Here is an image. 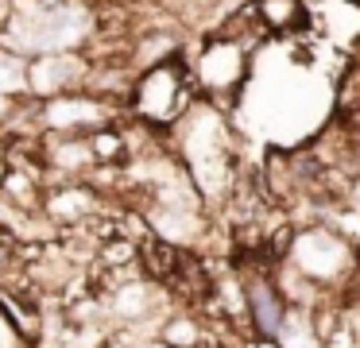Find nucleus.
<instances>
[{"label": "nucleus", "mask_w": 360, "mask_h": 348, "mask_svg": "<svg viewBox=\"0 0 360 348\" xmlns=\"http://www.w3.org/2000/svg\"><path fill=\"white\" fill-rule=\"evenodd\" d=\"M275 340H279L283 348H326L318 325H314V309H306V306H290L287 309Z\"/></svg>", "instance_id": "12"}, {"label": "nucleus", "mask_w": 360, "mask_h": 348, "mask_svg": "<svg viewBox=\"0 0 360 348\" xmlns=\"http://www.w3.org/2000/svg\"><path fill=\"white\" fill-rule=\"evenodd\" d=\"M194 101H198V89H194V77H190L186 54H179V58L159 62V66H148L136 74L132 93H128V112L159 131H171Z\"/></svg>", "instance_id": "2"}, {"label": "nucleus", "mask_w": 360, "mask_h": 348, "mask_svg": "<svg viewBox=\"0 0 360 348\" xmlns=\"http://www.w3.org/2000/svg\"><path fill=\"white\" fill-rule=\"evenodd\" d=\"M252 8L271 39H290L310 31V0H252Z\"/></svg>", "instance_id": "9"}, {"label": "nucleus", "mask_w": 360, "mask_h": 348, "mask_svg": "<svg viewBox=\"0 0 360 348\" xmlns=\"http://www.w3.org/2000/svg\"><path fill=\"white\" fill-rule=\"evenodd\" d=\"M128 348H171L167 340H159V337H151V340H143V344H128Z\"/></svg>", "instance_id": "17"}, {"label": "nucleus", "mask_w": 360, "mask_h": 348, "mask_svg": "<svg viewBox=\"0 0 360 348\" xmlns=\"http://www.w3.org/2000/svg\"><path fill=\"white\" fill-rule=\"evenodd\" d=\"M39 155L51 182H70V178H89L97 170V155L89 147V136L82 131H39Z\"/></svg>", "instance_id": "8"}, {"label": "nucleus", "mask_w": 360, "mask_h": 348, "mask_svg": "<svg viewBox=\"0 0 360 348\" xmlns=\"http://www.w3.org/2000/svg\"><path fill=\"white\" fill-rule=\"evenodd\" d=\"M240 348H283V344H279L275 337H248Z\"/></svg>", "instance_id": "15"}, {"label": "nucleus", "mask_w": 360, "mask_h": 348, "mask_svg": "<svg viewBox=\"0 0 360 348\" xmlns=\"http://www.w3.org/2000/svg\"><path fill=\"white\" fill-rule=\"evenodd\" d=\"M167 139L174 143V155L190 170L205 201H233L236 186H240V178H236L240 167H236V136L225 108L198 97L186 108V116L167 131Z\"/></svg>", "instance_id": "1"}, {"label": "nucleus", "mask_w": 360, "mask_h": 348, "mask_svg": "<svg viewBox=\"0 0 360 348\" xmlns=\"http://www.w3.org/2000/svg\"><path fill=\"white\" fill-rule=\"evenodd\" d=\"M0 348H35L32 340H27V333L16 325V317L8 314L4 298H0Z\"/></svg>", "instance_id": "14"}, {"label": "nucleus", "mask_w": 360, "mask_h": 348, "mask_svg": "<svg viewBox=\"0 0 360 348\" xmlns=\"http://www.w3.org/2000/svg\"><path fill=\"white\" fill-rule=\"evenodd\" d=\"M89 147L97 155V167H128L132 162V147H128V136L120 128V120L89 131Z\"/></svg>", "instance_id": "13"}, {"label": "nucleus", "mask_w": 360, "mask_h": 348, "mask_svg": "<svg viewBox=\"0 0 360 348\" xmlns=\"http://www.w3.org/2000/svg\"><path fill=\"white\" fill-rule=\"evenodd\" d=\"M190 77L198 97L213 101L217 108H229L244 93L252 77V46L225 31H210L194 54H186Z\"/></svg>", "instance_id": "3"}, {"label": "nucleus", "mask_w": 360, "mask_h": 348, "mask_svg": "<svg viewBox=\"0 0 360 348\" xmlns=\"http://www.w3.org/2000/svg\"><path fill=\"white\" fill-rule=\"evenodd\" d=\"M124 54H128V62H132V70L140 74V70H148V66L179 58L182 39H179V31H171V27H148L143 35H136L132 43L124 46Z\"/></svg>", "instance_id": "10"}, {"label": "nucleus", "mask_w": 360, "mask_h": 348, "mask_svg": "<svg viewBox=\"0 0 360 348\" xmlns=\"http://www.w3.org/2000/svg\"><path fill=\"white\" fill-rule=\"evenodd\" d=\"M159 340H167L171 348H202L210 340V321H202L190 309H171L155 329Z\"/></svg>", "instance_id": "11"}, {"label": "nucleus", "mask_w": 360, "mask_h": 348, "mask_svg": "<svg viewBox=\"0 0 360 348\" xmlns=\"http://www.w3.org/2000/svg\"><path fill=\"white\" fill-rule=\"evenodd\" d=\"M287 259L295 263L302 275H310L314 283L329 286L341 294V286L356 271V244L345 232H337L329 221H310L302 228H295Z\"/></svg>", "instance_id": "4"}, {"label": "nucleus", "mask_w": 360, "mask_h": 348, "mask_svg": "<svg viewBox=\"0 0 360 348\" xmlns=\"http://www.w3.org/2000/svg\"><path fill=\"white\" fill-rule=\"evenodd\" d=\"M128 108L112 105V101L97 97L89 89H74V93H58V97L39 101V128L43 131H89L105 128V124H117Z\"/></svg>", "instance_id": "5"}, {"label": "nucleus", "mask_w": 360, "mask_h": 348, "mask_svg": "<svg viewBox=\"0 0 360 348\" xmlns=\"http://www.w3.org/2000/svg\"><path fill=\"white\" fill-rule=\"evenodd\" d=\"M356 267H360V244H356Z\"/></svg>", "instance_id": "18"}, {"label": "nucleus", "mask_w": 360, "mask_h": 348, "mask_svg": "<svg viewBox=\"0 0 360 348\" xmlns=\"http://www.w3.org/2000/svg\"><path fill=\"white\" fill-rule=\"evenodd\" d=\"M101 213H112V198L97 190L89 178H70V182H51L43 193V217L55 228H74Z\"/></svg>", "instance_id": "7"}, {"label": "nucleus", "mask_w": 360, "mask_h": 348, "mask_svg": "<svg viewBox=\"0 0 360 348\" xmlns=\"http://www.w3.org/2000/svg\"><path fill=\"white\" fill-rule=\"evenodd\" d=\"M12 12H16V0H0V31L8 27V20H12Z\"/></svg>", "instance_id": "16"}, {"label": "nucleus", "mask_w": 360, "mask_h": 348, "mask_svg": "<svg viewBox=\"0 0 360 348\" xmlns=\"http://www.w3.org/2000/svg\"><path fill=\"white\" fill-rule=\"evenodd\" d=\"M89 70H94V54L82 51H43L27 58V93L35 101L58 97V93L86 89Z\"/></svg>", "instance_id": "6"}]
</instances>
